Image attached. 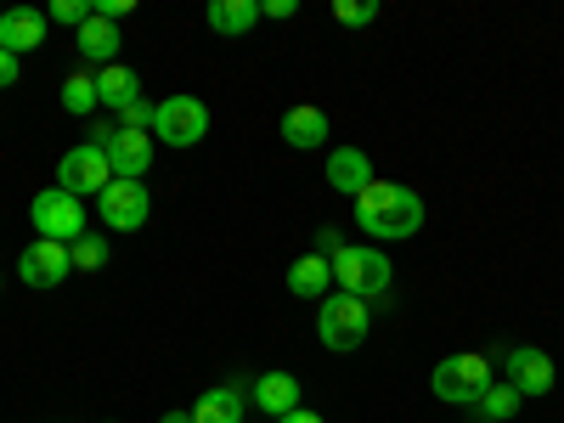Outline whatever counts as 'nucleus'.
Returning <instances> with one entry per match:
<instances>
[{
	"label": "nucleus",
	"instance_id": "a211bd4d",
	"mask_svg": "<svg viewBox=\"0 0 564 423\" xmlns=\"http://www.w3.org/2000/svg\"><path fill=\"white\" fill-rule=\"evenodd\" d=\"M119 23H108V18H97V12H90V23L79 29V57L85 63H97V68H108L113 57H119Z\"/></svg>",
	"mask_w": 564,
	"mask_h": 423
},
{
	"label": "nucleus",
	"instance_id": "6ab92c4d",
	"mask_svg": "<svg viewBox=\"0 0 564 423\" xmlns=\"http://www.w3.org/2000/svg\"><path fill=\"white\" fill-rule=\"evenodd\" d=\"M327 282H334V260H322V254H300L289 265V294L300 300H327Z\"/></svg>",
	"mask_w": 564,
	"mask_h": 423
},
{
	"label": "nucleus",
	"instance_id": "dca6fc26",
	"mask_svg": "<svg viewBox=\"0 0 564 423\" xmlns=\"http://www.w3.org/2000/svg\"><path fill=\"white\" fill-rule=\"evenodd\" d=\"M243 390L238 384H215L193 401V423H243Z\"/></svg>",
	"mask_w": 564,
	"mask_h": 423
},
{
	"label": "nucleus",
	"instance_id": "f03ea898",
	"mask_svg": "<svg viewBox=\"0 0 564 423\" xmlns=\"http://www.w3.org/2000/svg\"><path fill=\"white\" fill-rule=\"evenodd\" d=\"M390 260H384V249H372V243H345L339 254H334V289L339 294H356V300H379V294H390Z\"/></svg>",
	"mask_w": 564,
	"mask_h": 423
},
{
	"label": "nucleus",
	"instance_id": "0eeeda50",
	"mask_svg": "<svg viewBox=\"0 0 564 423\" xmlns=\"http://www.w3.org/2000/svg\"><path fill=\"white\" fill-rule=\"evenodd\" d=\"M108 181H113V164H108V153L97 148V141H79V148H68L63 164H57V186L74 193V198H90V193L102 198Z\"/></svg>",
	"mask_w": 564,
	"mask_h": 423
},
{
	"label": "nucleus",
	"instance_id": "9d476101",
	"mask_svg": "<svg viewBox=\"0 0 564 423\" xmlns=\"http://www.w3.org/2000/svg\"><path fill=\"white\" fill-rule=\"evenodd\" d=\"M68 271H74L68 243H45V238H34V243L18 254V276L29 282V289H57Z\"/></svg>",
	"mask_w": 564,
	"mask_h": 423
},
{
	"label": "nucleus",
	"instance_id": "4468645a",
	"mask_svg": "<svg viewBox=\"0 0 564 423\" xmlns=\"http://www.w3.org/2000/svg\"><path fill=\"white\" fill-rule=\"evenodd\" d=\"M249 401H254L265 417H289V412L300 406V379H294V372H260L254 390H249Z\"/></svg>",
	"mask_w": 564,
	"mask_h": 423
},
{
	"label": "nucleus",
	"instance_id": "9b49d317",
	"mask_svg": "<svg viewBox=\"0 0 564 423\" xmlns=\"http://www.w3.org/2000/svg\"><path fill=\"white\" fill-rule=\"evenodd\" d=\"M102 153L113 164V181H141L153 170V135L148 130H113L102 141Z\"/></svg>",
	"mask_w": 564,
	"mask_h": 423
},
{
	"label": "nucleus",
	"instance_id": "f3484780",
	"mask_svg": "<svg viewBox=\"0 0 564 423\" xmlns=\"http://www.w3.org/2000/svg\"><path fill=\"white\" fill-rule=\"evenodd\" d=\"M282 141H289L294 153H311L327 141V113L322 108H289L282 113Z\"/></svg>",
	"mask_w": 564,
	"mask_h": 423
},
{
	"label": "nucleus",
	"instance_id": "7ed1b4c3",
	"mask_svg": "<svg viewBox=\"0 0 564 423\" xmlns=\"http://www.w3.org/2000/svg\"><path fill=\"white\" fill-rule=\"evenodd\" d=\"M367 327H372V305H367V300H356V294H327V300H322L316 339H322L327 350H339V356L361 350Z\"/></svg>",
	"mask_w": 564,
	"mask_h": 423
},
{
	"label": "nucleus",
	"instance_id": "393cba45",
	"mask_svg": "<svg viewBox=\"0 0 564 423\" xmlns=\"http://www.w3.org/2000/svg\"><path fill=\"white\" fill-rule=\"evenodd\" d=\"M334 18H339V23H350V29H361V23L379 18V0H339Z\"/></svg>",
	"mask_w": 564,
	"mask_h": 423
},
{
	"label": "nucleus",
	"instance_id": "2eb2a0df",
	"mask_svg": "<svg viewBox=\"0 0 564 423\" xmlns=\"http://www.w3.org/2000/svg\"><path fill=\"white\" fill-rule=\"evenodd\" d=\"M97 102H102V108H113V113H124L130 102H141V74H135V68H124V63L97 68Z\"/></svg>",
	"mask_w": 564,
	"mask_h": 423
},
{
	"label": "nucleus",
	"instance_id": "bb28decb",
	"mask_svg": "<svg viewBox=\"0 0 564 423\" xmlns=\"http://www.w3.org/2000/svg\"><path fill=\"white\" fill-rule=\"evenodd\" d=\"M339 249H345V238H339L334 226H322V231H316V249H311V254H322V260H334Z\"/></svg>",
	"mask_w": 564,
	"mask_h": 423
},
{
	"label": "nucleus",
	"instance_id": "c756f323",
	"mask_svg": "<svg viewBox=\"0 0 564 423\" xmlns=\"http://www.w3.org/2000/svg\"><path fill=\"white\" fill-rule=\"evenodd\" d=\"M276 423H322V417H316V412H305V406H294L289 417H276Z\"/></svg>",
	"mask_w": 564,
	"mask_h": 423
},
{
	"label": "nucleus",
	"instance_id": "4be33fe9",
	"mask_svg": "<svg viewBox=\"0 0 564 423\" xmlns=\"http://www.w3.org/2000/svg\"><path fill=\"white\" fill-rule=\"evenodd\" d=\"M520 401H525V395L513 390V384H491V390H486V395L475 401V412H480L486 423H508L513 412H520Z\"/></svg>",
	"mask_w": 564,
	"mask_h": 423
},
{
	"label": "nucleus",
	"instance_id": "7c9ffc66",
	"mask_svg": "<svg viewBox=\"0 0 564 423\" xmlns=\"http://www.w3.org/2000/svg\"><path fill=\"white\" fill-rule=\"evenodd\" d=\"M159 423H193V412H164Z\"/></svg>",
	"mask_w": 564,
	"mask_h": 423
},
{
	"label": "nucleus",
	"instance_id": "1a4fd4ad",
	"mask_svg": "<svg viewBox=\"0 0 564 423\" xmlns=\"http://www.w3.org/2000/svg\"><path fill=\"white\" fill-rule=\"evenodd\" d=\"M502 361H508V384L520 390L525 401H531V395H553L558 367H553V356H547V350H536V345H513Z\"/></svg>",
	"mask_w": 564,
	"mask_h": 423
},
{
	"label": "nucleus",
	"instance_id": "c85d7f7f",
	"mask_svg": "<svg viewBox=\"0 0 564 423\" xmlns=\"http://www.w3.org/2000/svg\"><path fill=\"white\" fill-rule=\"evenodd\" d=\"M7 85H18V57L0 52V90H7Z\"/></svg>",
	"mask_w": 564,
	"mask_h": 423
},
{
	"label": "nucleus",
	"instance_id": "cd10ccee",
	"mask_svg": "<svg viewBox=\"0 0 564 423\" xmlns=\"http://www.w3.org/2000/svg\"><path fill=\"white\" fill-rule=\"evenodd\" d=\"M294 12H300V0H260V18H276L282 23V18H294Z\"/></svg>",
	"mask_w": 564,
	"mask_h": 423
},
{
	"label": "nucleus",
	"instance_id": "ddd939ff",
	"mask_svg": "<svg viewBox=\"0 0 564 423\" xmlns=\"http://www.w3.org/2000/svg\"><path fill=\"white\" fill-rule=\"evenodd\" d=\"M327 186L345 193V198H361L372 186V159L361 148H334V153H327Z\"/></svg>",
	"mask_w": 564,
	"mask_h": 423
},
{
	"label": "nucleus",
	"instance_id": "6e6552de",
	"mask_svg": "<svg viewBox=\"0 0 564 423\" xmlns=\"http://www.w3.org/2000/svg\"><path fill=\"white\" fill-rule=\"evenodd\" d=\"M153 215V198H148V181H108L102 193V226L113 231H141Z\"/></svg>",
	"mask_w": 564,
	"mask_h": 423
},
{
	"label": "nucleus",
	"instance_id": "b1692460",
	"mask_svg": "<svg viewBox=\"0 0 564 423\" xmlns=\"http://www.w3.org/2000/svg\"><path fill=\"white\" fill-rule=\"evenodd\" d=\"M52 23H68V29H85L90 23V0H52Z\"/></svg>",
	"mask_w": 564,
	"mask_h": 423
},
{
	"label": "nucleus",
	"instance_id": "aec40b11",
	"mask_svg": "<svg viewBox=\"0 0 564 423\" xmlns=\"http://www.w3.org/2000/svg\"><path fill=\"white\" fill-rule=\"evenodd\" d=\"M260 23V0H209V29L215 34H249Z\"/></svg>",
	"mask_w": 564,
	"mask_h": 423
},
{
	"label": "nucleus",
	"instance_id": "20e7f679",
	"mask_svg": "<svg viewBox=\"0 0 564 423\" xmlns=\"http://www.w3.org/2000/svg\"><path fill=\"white\" fill-rule=\"evenodd\" d=\"M29 220H34V231L45 243H79L85 238V204L74 198V193H63V186H45V193L29 204Z\"/></svg>",
	"mask_w": 564,
	"mask_h": 423
},
{
	"label": "nucleus",
	"instance_id": "f8f14e48",
	"mask_svg": "<svg viewBox=\"0 0 564 423\" xmlns=\"http://www.w3.org/2000/svg\"><path fill=\"white\" fill-rule=\"evenodd\" d=\"M45 29H52V18L34 12V7H12V12H0V52H12V57L40 52V45H45Z\"/></svg>",
	"mask_w": 564,
	"mask_h": 423
},
{
	"label": "nucleus",
	"instance_id": "412c9836",
	"mask_svg": "<svg viewBox=\"0 0 564 423\" xmlns=\"http://www.w3.org/2000/svg\"><path fill=\"white\" fill-rule=\"evenodd\" d=\"M63 108L79 113V119H85V113H97V108H102V102H97V74H85V68L68 74V79H63Z\"/></svg>",
	"mask_w": 564,
	"mask_h": 423
},
{
	"label": "nucleus",
	"instance_id": "423d86ee",
	"mask_svg": "<svg viewBox=\"0 0 564 423\" xmlns=\"http://www.w3.org/2000/svg\"><path fill=\"white\" fill-rule=\"evenodd\" d=\"M430 390H435L446 406H475V401L491 390V361H486V356H446V361H435Z\"/></svg>",
	"mask_w": 564,
	"mask_h": 423
},
{
	"label": "nucleus",
	"instance_id": "2f4dec72",
	"mask_svg": "<svg viewBox=\"0 0 564 423\" xmlns=\"http://www.w3.org/2000/svg\"><path fill=\"white\" fill-rule=\"evenodd\" d=\"M0 282H7V276H0Z\"/></svg>",
	"mask_w": 564,
	"mask_h": 423
},
{
	"label": "nucleus",
	"instance_id": "f257e3e1",
	"mask_svg": "<svg viewBox=\"0 0 564 423\" xmlns=\"http://www.w3.org/2000/svg\"><path fill=\"white\" fill-rule=\"evenodd\" d=\"M356 226L367 231L372 243H401V238H417L423 226V198L401 181H372L367 193L356 198Z\"/></svg>",
	"mask_w": 564,
	"mask_h": 423
},
{
	"label": "nucleus",
	"instance_id": "a878e982",
	"mask_svg": "<svg viewBox=\"0 0 564 423\" xmlns=\"http://www.w3.org/2000/svg\"><path fill=\"white\" fill-rule=\"evenodd\" d=\"M153 124V108H148V97H141V102H130L124 113H119V130H148Z\"/></svg>",
	"mask_w": 564,
	"mask_h": 423
},
{
	"label": "nucleus",
	"instance_id": "5701e85b",
	"mask_svg": "<svg viewBox=\"0 0 564 423\" xmlns=\"http://www.w3.org/2000/svg\"><path fill=\"white\" fill-rule=\"evenodd\" d=\"M68 260H74V271H102L108 265V243L97 238V231H85L79 243H68Z\"/></svg>",
	"mask_w": 564,
	"mask_h": 423
},
{
	"label": "nucleus",
	"instance_id": "39448f33",
	"mask_svg": "<svg viewBox=\"0 0 564 423\" xmlns=\"http://www.w3.org/2000/svg\"><path fill=\"white\" fill-rule=\"evenodd\" d=\"M209 135V108L198 97H164L153 102V141H164V148H198V141Z\"/></svg>",
	"mask_w": 564,
	"mask_h": 423
}]
</instances>
